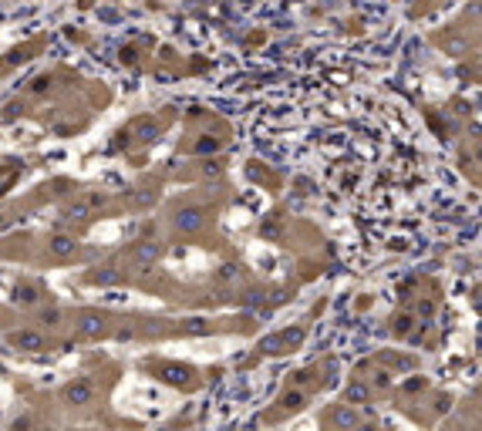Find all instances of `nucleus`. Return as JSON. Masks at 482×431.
<instances>
[{"label":"nucleus","mask_w":482,"mask_h":431,"mask_svg":"<svg viewBox=\"0 0 482 431\" xmlns=\"http://www.w3.org/2000/svg\"><path fill=\"white\" fill-rule=\"evenodd\" d=\"M91 398H95V387L85 377H75V381H67L61 387V401L71 404V408H85V404H91Z\"/></svg>","instance_id":"obj_1"},{"label":"nucleus","mask_w":482,"mask_h":431,"mask_svg":"<svg viewBox=\"0 0 482 431\" xmlns=\"http://www.w3.org/2000/svg\"><path fill=\"white\" fill-rule=\"evenodd\" d=\"M75 327L81 337H101L105 327H108V317L105 313H98V310H85V313H78Z\"/></svg>","instance_id":"obj_2"},{"label":"nucleus","mask_w":482,"mask_h":431,"mask_svg":"<svg viewBox=\"0 0 482 431\" xmlns=\"http://www.w3.org/2000/svg\"><path fill=\"white\" fill-rule=\"evenodd\" d=\"M10 347H17V350H27V354H38L48 347V337L41 334V330H14L10 334Z\"/></svg>","instance_id":"obj_3"},{"label":"nucleus","mask_w":482,"mask_h":431,"mask_svg":"<svg viewBox=\"0 0 482 431\" xmlns=\"http://www.w3.org/2000/svg\"><path fill=\"white\" fill-rule=\"evenodd\" d=\"M155 374L165 381V384H176V387H182V384H189V377H192V371L189 367H182V364H159V371Z\"/></svg>","instance_id":"obj_4"},{"label":"nucleus","mask_w":482,"mask_h":431,"mask_svg":"<svg viewBox=\"0 0 482 431\" xmlns=\"http://www.w3.org/2000/svg\"><path fill=\"white\" fill-rule=\"evenodd\" d=\"M202 223H206L202 209H179L176 212V229H182V233H196V229H202Z\"/></svg>","instance_id":"obj_5"},{"label":"nucleus","mask_w":482,"mask_h":431,"mask_svg":"<svg viewBox=\"0 0 482 431\" xmlns=\"http://www.w3.org/2000/svg\"><path fill=\"white\" fill-rule=\"evenodd\" d=\"M14 300H17L20 307H34V303L44 300V293H41V286H34V283H17V286H14Z\"/></svg>","instance_id":"obj_6"},{"label":"nucleus","mask_w":482,"mask_h":431,"mask_svg":"<svg viewBox=\"0 0 482 431\" xmlns=\"http://www.w3.org/2000/svg\"><path fill=\"white\" fill-rule=\"evenodd\" d=\"M48 249H51V256H57V260H64V256H75L78 243H75V236H64V233H57V236H51Z\"/></svg>","instance_id":"obj_7"},{"label":"nucleus","mask_w":482,"mask_h":431,"mask_svg":"<svg viewBox=\"0 0 482 431\" xmlns=\"http://www.w3.org/2000/svg\"><path fill=\"white\" fill-rule=\"evenodd\" d=\"M132 131H135V135H139L142 141H152L155 135H159V125L152 122V118H139V122L132 125Z\"/></svg>","instance_id":"obj_8"},{"label":"nucleus","mask_w":482,"mask_h":431,"mask_svg":"<svg viewBox=\"0 0 482 431\" xmlns=\"http://www.w3.org/2000/svg\"><path fill=\"white\" fill-rule=\"evenodd\" d=\"M155 256H159V246H155V243H142L139 249H135V263H142V266H145V263H152Z\"/></svg>","instance_id":"obj_9"},{"label":"nucleus","mask_w":482,"mask_h":431,"mask_svg":"<svg viewBox=\"0 0 482 431\" xmlns=\"http://www.w3.org/2000/svg\"><path fill=\"white\" fill-rule=\"evenodd\" d=\"M334 424H340V428H354V424H358V414H354V411H344V408H340V411L334 414Z\"/></svg>","instance_id":"obj_10"},{"label":"nucleus","mask_w":482,"mask_h":431,"mask_svg":"<svg viewBox=\"0 0 482 431\" xmlns=\"http://www.w3.org/2000/svg\"><path fill=\"white\" fill-rule=\"evenodd\" d=\"M236 276H239L236 266H223V270H219V283H233Z\"/></svg>","instance_id":"obj_11"},{"label":"nucleus","mask_w":482,"mask_h":431,"mask_svg":"<svg viewBox=\"0 0 482 431\" xmlns=\"http://www.w3.org/2000/svg\"><path fill=\"white\" fill-rule=\"evenodd\" d=\"M364 398H368V387H361V384L348 387V401H364Z\"/></svg>","instance_id":"obj_12"},{"label":"nucleus","mask_w":482,"mask_h":431,"mask_svg":"<svg viewBox=\"0 0 482 431\" xmlns=\"http://www.w3.org/2000/svg\"><path fill=\"white\" fill-rule=\"evenodd\" d=\"M182 330H186V334H206V324H202V320H189Z\"/></svg>","instance_id":"obj_13"},{"label":"nucleus","mask_w":482,"mask_h":431,"mask_svg":"<svg viewBox=\"0 0 482 431\" xmlns=\"http://www.w3.org/2000/svg\"><path fill=\"white\" fill-rule=\"evenodd\" d=\"M57 320H61L57 310H44V313H41V324H57Z\"/></svg>","instance_id":"obj_14"},{"label":"nucleus","mask_w":482,"mask_h":431,"mask_svg":"<svg viewBox=\"0 0 482 431\" xmlns=\"http://www.w3.org/2000/svg\"><path fill=\"white\" fill-rule=\"evenodd\" d=\"M300 401H303L300 394H287V398H284V408H290V411H293V408H300Z\"/></svg>","instance_id":"obj_15"},{"label":"nucleus","mask_w":482,"mask_h":431,"mask_svg":"<svg viewBox=\"0 0 482 431\" xmlns=\"http://www.w3.org/2000/svg\"><path fill=\"white\" fill-rule=\"evenodd\" d=\"M10 431H30V418H17V421H14V428Z\"/></svg>","instance_id":"obj_16"},{"label":"nucleus","mask_w":482,"mask_h":431,"mask_svg":"<svg viewBox=\"0 0 482 431\" xmlns=\"http://www.w3.org/2000/svg\"><path fill=\"white\" fill-rule=\"evenodd\" d=\"M213 149H216V141H213V138H202L196 145V152H213Z\"/></svg>","instance_id":"obj_17"},{"label":"nucleus","mask_w":482,"mask_h":431,"mask_svg":"<svg viewBox=\"0 0 482 431\" xmlns=\"http://www.w3.org/2000/svg\"><path fill=\"white\" fill-rule=\"evenodd\" d=\"M48 88V78H34V85H30V91H44Z\"/></svg>","instance_id":"obj_18"},{"label":"nucleus","mask_w":482,"mask_h":431,"mask_svg":"<svg viewBox=\"0 0 482 431\" xmlns=\"http://www.w3.org/2000/svg\"><path fill=\"white\" fill-rule=\"evenodd\" d=\"M95 283H115V273H98Z\"/></svg>","instance_id":"obj_19"},{"label":"nucleus","mask_w":482,"mask_h":431,"mask_svg":"<svg viewBox=\"0 0 482 431\" xmlns=\"http://www.w3.org/2000/svg\"><path fill=\"white\" fill-rule=\"evenodd\" d=\"M395 330H398V334H405V330H408V320H405V317L395 320Z\"/></svg>","instance_id":"obj_20"},{"label":"nucleus","mask_w":482,"mask_h":431,"mask_svg":"<svg viewBox=\"0 0 482 431\" xmlns=\"http://www.w3.org/2000/svg\"><path fill=\"white\" fill-rule=\"evenodd\" d=\"M479 159H482V152H479Z\"/></svg>","instance_id":"obj_21"}]
</instances>
